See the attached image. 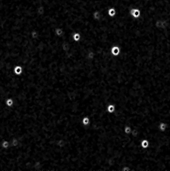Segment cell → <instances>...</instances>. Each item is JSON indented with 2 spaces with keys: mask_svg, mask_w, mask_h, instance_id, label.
I'll return each instance as SVG.
<instances>
[{
  "mask_svg": "<svg viewBox=\"0 0 170 171\" xmlns=\"http://www.w3.org/2000/svg\"><path fill=\"white\" fill-rule=\"evenodd\" d=\"M31 37L33 38V39H37L38 37H39V33L37 30H33L31 32Z\"/></svg>",
  "mask_w": 170,
  "mask_h": 171,
  "instance_id": "15",
  "label": "cell"
},
{
  "mask_svg": "<svg viewBox=\"0 0 170 171\" xmlns=\"http://www.w3.org/2000/svg\"><path fill=\"white\" fill-rule=\"evenodd\" d=\"M158 129H159V130L160 131V132H164L167 129V124L166 122H160L158 125Z\"/></svg>",
  "mask_w": 170,
  "mask_h": 171,
  "instance_id": "4",
  "label": "cell"
},
{
  "mask_svg": "<svg viewBox=\"0 0 170 171\" xmlns=\"http://www.w3.org/2000/svg\"><path fill=\"white\" fill-rule=\"evenodd\" d=\"M120 52H121V49H120L119 47H118V46L115 45V46H112V48H111V53H112V55L115 56H117L119 55Z\"/></svg>",
  "mask_w": 170,
  "mask_h": 171,
  "instance_id": "1",
  "label": "cell"
},
{
  "mask_svg": "<svg viewBox=\"0 0 170 171\" xmlns=\"http://www.w3.org/2000/svg\"><path fill=\"white\" fill-rule=\"evenodd\" d=\"M92 17L96 21H100L101 19V17H102V15H101V12L98 10H96L94 11L93 14H92Z\"/></svg>",
  "mask_w": 170,
  "mask_h": 171,
  "instance_id": "2",
  "label": "cell"
},
{
  "mask_svg": "<svg viewBox=\"0 0 170 171\" xmlns=\"http://www.w3.org/2000/svg\"><path fill=\"white\" fill-rule=\"evenodd\" d=\"M1 147L4 149H7L10 147V141L8 140H3L1 142Z\"/></svg>",
  "mask_w": 170,
  "mask_h": 171,
  "instance_id": "12",
  "label": "cell"
},
{
  "mask_svg": "<svg viewBox=\"0 0 170 171\" xmlns=\"http://www.w3.org/2000/svg\"><path fill=\"white\" fill-rule=\"evenodd\" d=\"M107 13H108V15L111 18H113V17H115L116 15V10L114 7H110L108 11H107Z\"/></svg>",
  "mask_w": 170,
  "mask_h": 171,
  "instance_id": "8",
  "label": "cell"
},
{
  "mask_svg": "<svg viewBox=\"0 0 170 171\" xmlns=\"http://www.w3.org/2000/svg\"><path fill=\"white\" fill-rule=\"evenodd\" d=\"M140 147H141L144 148V149H146V148H147V147H149L150 142H149V141L147 140V139H143V140L140 141Z\"/></svg>",
  "mask_w": 170,
  "mask_h": 171,
  "instance_id": "7",
  "label": "cell"
},
{
  "mask_svg": "<svg viewBox=\"0 0 170 171\" xmlns=\"http://www.w3.org/2000/svg\"><path fill=\"white\" fill-rule=\"evenodd\" d=\"M19 145V141L17 138H13L10 141V147H16Z\"/></svg>",
  "mask_w": 170,
  "mask_h": 171,
  "instance_id": "3",
  "label": "cell"
},
{
  "mask_svg": "<svg viewBox=\"0 0 170 171\" xmlns=\"http://www.w3.org/2000/svg\"><path fill=\"white\" fill-rule=\"evenodd\" d=\"M64 33V31L61 27H56L55 28V34L57 37H62Z\"/></svg>",
  "mask_w": 170,
  "mask_h": 171,
  "instance_id": "11",
  "label": "cell"
},
{
  "mask_svg": "<svg viewBox=\"0 0 170 171\" xmlns=\"http://www.w3.org/2000/svg\"><path fill=\"white\" fill-rule=\"evenodd\" d=\"M81 122L84 126H88V125H90V119L89 116H84L81 119Z\"/></svg>",
  "mask_w": 170,
  "mask_h": 171,
  "instance_id": "9",
  "label": "cell"
},
{
  "mask_svg": "<svg viewBox=\"0 0 170 171\" xmlns=\"http://www.w3.org/2000/svg\"><path fill=\"white\" fill-rule=\"evenodd\" d=\"M81 33H78V32H75L73 33L72 35V39L73 41L75 42H78L81 41Z\"/></svg>",
  "mask_w": 170,
  "mask_h": 171,
  "instance_id": "10",
  "label": "cell"
},
{
  "mask_svg": "<svg viewBox=\"0 0 170 171\" xmlns=\"http://www.w3.org/2000/svg\"><path fill=\"white\" fill-rule=\"evenodd\" d=\"M106 110H107V112H108L109 113L112 114V113H114L115 111H116V106L114 104H108V106H107Z\"/></svg>",
  "mask_w": 170,
  "mask_h": 171,
  "instance_id": "6",
  "label": "cell"
},
{
  "mask_svg": "<svg viewBox=\"0 0 170 171\" xmlns=\"http://www.w3.org/2000/svg\"><path fill=\"white\" fill-rule=\"evenodd\" d=\"M14 100L12 98H8L5 100V104L8 107H12L13 105H14Z\"/></svg>",
  "mask_w": 170,
  "mask_h": 171,
  "instance_id": "13",
  "label": "cell"
},
{
  "mask_svg": "<svg viewBox=\"0 0 170 171\" xmlns=\"http://www.w3.org/2000/svg\"><path fill=\"white\" fill-rule=\"evenodd\" d=\"M131 131H132V128L130 126V125H125V126L124 127V132L127 135H131Z\"/></svg>",
  "mask_w": 170,
  "mask_h": 171,
  "instance_id": "14",
  "label": "cell"
},
{
  "mask_svg": "<svg viewBox=\"0 0 170 171\" xmlns=\"http://www.w3.org/2000/svg\"><path fill=\"white\" fill-rule=\"evenodd\" d=\"M14 73L16 75H21L23 72V68L20 65H17L14 68Z\"/></svg>",
  "mask_w": 170,
  "mask_h": 171,
  "instance_id": "5",
  "label": "cell"
}]
</instances>
